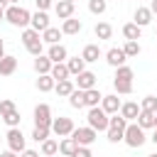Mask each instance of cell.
<instances>
[{"label": "cell", "mask_w": 157, "mask_h": 157, "mask_svg": "<svg viewBox=\"0 0 157 157\" xmlns=\"http://www.w3.org/2000/svg\"><path fill=\"white\" fill-rule=\"evenodd\" d=\"M5 20H7L12 27H22V29H27V27H29V20H32V12L25 10L22 5H10V7L5 10Z\"/></svg>", "instance_id": "obj_1"}, {"label": "cell", "mask_w": 157, "mask_h": 157, "mask_svg": "<svg viewBox=\"0 0 157 157\" xmlns=\"http://www.w3.org/2000/svg\"><path fill=\"white\" fill-rule=\"evenodd\" d=\"M123 142H125L128 147H142V145L147 142V135H145V130H142L137 123H128V128H125V132H123Z\"/></svg>", "instance_id": "obj_2"}, {"label": "cell", "mask_w": 157, "mask_h": 157, "mask_svg": "<svg viewBox=\"0 0 157 157\" xmlns=\"http://www.w3.org/2000/svg\"><path fill=\"white\" fill-rule=\"evenodd\" d=\"M108 118H110V115H105V110H103L101 105H96V108H88V115H86V120H88V128H93L96 132H101V130H108Z\"/></svg>", "instance_id": "obj_3"}, {"label": "cell", "mask_w": 157, "mask_h": 157, "mask_svg": "<svg viewBox=\"0 0 157 157\" xmlns=\"http://www.w3.org/2000/svg\"><path fill=\"white\" fill-rule=\"evenodd\" d=\"M69 137H71L78 147H91V145L96 142L98 132H96L93 128H88V125H86V128H74V132H71Z\"/></svg>", "instance_id": "obj_4"}, {"label": "cell", "mask_w": 157, "mask_h": 157, "mask_svg": "<svg viewBox=\"0 0 157 157\" xmlns=\"http://www.w3.org/2000/svg\"><path fill=\"white\" fill-rule=\"evenodd\" d=\"M74 128H76V125H74V120H71V118L59 115V118H54V120H52V128H49V130H52L56 137H69V135L74 132Z\"/></svg>", "instance_id": "obj_5"}, {"label": "cell", "mask_w": 157, "mask_h": 157, "mask_svg": "<svg viewBox=\"0 0 157 157\" xmlns=\"http://www.w3.org/2000/svg\"><path fill=\"white\" fill-rule=\"evenodd\" d=\"M52 108L47 103L34 105V128H52Z\"/></svg>", "instance_id": "obj_6"}, {"label": "cell", "mask_w": 157, "mask_h": 157, "mask_svg": "<svg viewBox=\"0 0 157 157\" xmlns=\"http://www.w3.org/2000/svg\"><path fill=\"white\" fill-rule=\"evenodd\" d=\"M5 140H7V147H10L15 155H20L22 150H27V147H25V135H22L20 128H10L7 135H5Z\"/></svg>", "instance_id": "obj_7"}, {"label": "cell", "mask_w": 157, "mask_h": 157, "mask_svg": "<svg viewBox=\"0 0 157 157\" xmlns=\"http://www.w3.org/2000/svg\"><path fill=\"white\" fill-rule=\"evenodd\" d=\"M74 86L78 91H88V88H96V74L93 71H81L76 78H74Z\"/></svg>", "instance_id": "obj_8"}, {"label": "cell", "mask_w": 157, "mask_h": 157, "mask_svg": "<svg viewBox=\"0 0 157 157\" xmlns=\"http://www.w3.org/2000/svg\"><path fill=\"white\" fill-rule=\"evenodd\" d=\"M29 27H32L34 32H39V34H42L44 29H49V27H52V22H49V15L37 10V12L32 15V20H29Z\"/></svg>", "instance_id": "obj_9"}, {"label": "cell", "mask_w": 157, "mask_h": 157, "mask_svg": "<svg viewBox=\"0 0 157 157\" xmlns=\"http://www.w3.org/2000/svg\"><path fill=\"white\" fill-rule=\"evenodd\" d=\"M105 61H108L113 69H118V66H123V64L128 61V56H125L123 47H113V49H108V52H105Z\"/></svg>", "instance_id": "obj_10"}, {"label": "cell", "mask_w": 157, "mask_h": 157, "mask_svg": "<svg viewBox=\"0 0 157 157\" xmlns=\"http://www.w3.org/2000/svg\"><path fill=\"white\" fill-rule=\"evenodd\" d=\"M120 98H118V93H110V96H103V101H101V108L105 110V115H115L118 110H120Z\"/></svg>", "instance_id": "obj_11"}, {"label": "cell", "mask_w": 157, "mask_h": 157, "mask_svg": "<svg viewBox=\"0 0 157 157\" xmlns=\"http://www.w3.org/2000/svg\"><path fill=\"white\" fill-rule=\"evenodd\" d=\"M47 56L52 59V64H64V61L69 59V52H66L64 44H52L49 52H47Z\"/></svg>", "instance_id": "obj_12"}, {"label": "cell", "mask_w": 157, "mask_h": 157, "mask_svg": "<svg viewBox=\"0 0 157 157\" xmlns=\"http://www.w3.org/2000/svg\"><path fill=\"white\" fill-rule=\"evenodd\" d=\"M118 115H123V118H125V120L130 123V120H135V118L140 115V105H137L135 101H128V103H123V105H120Z\"/></svg>", "instance_id": "obj_13"}, {"label": "cell", "mask_w": 157, "mask_h": 157, "mask_svg": "<svg viewBox=\"0 0 157 157\" xmlns=\"http://www.w3.org/2000/svg\"><path fill=\"white\" fill-rule=\"evenodd\" d=\"M74 2H66V0H59L56 5H54V12H56V17L59 20H69V17H74Z\"/></svg>", "instance_id": "obj_14"}, {"label": "cell", "mask_w": 157, "mask_h": 157, "mask_svg": "<svg viewBox=\"0 0 157 157\" xmlns=\"http://www.w3.org/2000/svg\"><path fill=\"white\" fill-rule=\"evenodd\" d=\"M81 29H83V22L76 20V17H69V20L61 22V34H78Z\"/></svg>", "instance_id": "obj_15"}, {"label": "cell", "mask_w": 157, "mask_h": 157, "mask_svg": "<svg viewBox=\"0 0 157 157\" xmlns=\"http://www.w3.org/2000/svg\"><path fill=\"white\" fill-rule=\"evenodd\" d=\"M32 66H34V71L42 76V74H49L54 64H52V59H49L47 54H39V56H34V64H32Z\"/></svg>", "instance_id": "obj_16"}, {"label": "cell", "mask_w": 157, "mask_h": 157, "mask_svg": "<svg viewBox=\"0 0 157 157\" xmlns=\"http://www.w3.org/2000/svg\"><path fill=\"white\" fill-rule=\"evenodd\" d=\"M101 101H103V93H101L98 88H88V91H83V105L96 108V105H101Z\"/></svg>", "instance_id": "obj_17"}, {"label": "cell", "mask_w": 157, "mask_h": 157, "mask_svg": "<svg viewBox=\"0 0 157 157\" xmlns=\"http://www.w3.org/2000/svg\"><path fill=\"white\" fill-rule=\"evenodd\" d=\"M15 69H17V59L10 56V54H5V56L0 59V76H12Z\"/></svg>", "instance_id": "obj_18"}, {"label": "cell", "mask_w": 157, "mask_h": 157, "mask_svg": "<svg viewBox=\"0 0 157 157\" xmlns=\"http://www.w3.org/2000/svg\"><path fill=\"white\" fill-rule=\"evenodd\" d=\"M152 17H155V15L150 12V7H137V10H135V25H137L140 29L147 27V25L152 22Z\"/></svg>", "instance_id": "obj_19"}, {"label": "cell", "mask_w": 157, "mask_h": 157, "mask_svg": "<svg viewBox=\"0 0 157 157\" xmlns=\"http://www.w3.org/2000/svg\"><path fill=\"white\" fill-rule=\"evenodd\" d=\"M98 56H101V47H98V44H86V47H83V52H81V59H83L86 64L98 61Z\"/></svg>", "instance_id": "obj_20"}, {"label": "cell", "mask_w": 157, "mask_h": 157, "mask_svg": "<svg viewBox=\"0 0 157 157\" xmlns=\"http://www.w3.org/2000/svg\"><path fill=\"white\" fill-rule=\"evenodd\" d=\"M140 34H142V29H140L135 22L123 25V37H125V42H137V39H140Z\"/></svg>", "instance_id": "obj_21"}, {"label": "cell", "mask_w": 157, "mask_h": 157, "mask_svg": "<svg viewBox=\"0 0 157 157\" xmlns=\"http://www.w3.org/2000/svg\"><path fill=\"white\" fill-rule=\"evenodd\" d=\"M66 64V69H69V74L71 76H78L81 71H86V61L81 59V56H71L69 61H64Z\"/></svg>", "instance_id": "obj_22"}, {"label": "cell", "mask_w": 157, "mask_h": 157, "mask_svg": "<svg viewBox=\"0 0 157 157\" xmlns=\"http://www.w3.org/2000/svg\"><path fill=\"white\" fill-rule=\"evenodd\" d=\"M74 88H76V86H74L71 78H66V81H56V83H54V91H56L61 98H69V96L74 93Z\"/></svg>", "instance_id": "obj_23"}, {"label": "cell", "mask_w": 157, "mask_h": 157, "mask_svg": "<svg viewBox=\"0 0 157 157\" xmlns=\"http://www.w3.org/2000/svg\"><path fill=\"white\" fill-rule=\"evenodd\" d=\"M59 39H61V29H56V27H49V29H44L42 32V42L44 44H59Z\"/></svg>", "instance_id": "obj_24"}, {"label": "cell", "mask_w": 157, "mask_h": 157, "mask_svg": "<svg viewBox=\"0 0 157 157\" xmlns=\"http://www.w3.org/2000/svg\"><path fill=\"white\" fill-rule=\"evenodd\" d=\"M78 150V145L71 140V137H64V140H59V152L64 155V157H74V152Z\"/></svg>", "instance_id": "obj_25"}, {"label": "cell", "mask_w": 157, "mask_h": 157, "mask_svg": "<svg viewBox=\"0 0 157 157\" xmlns=\"http://www.w3.org/2000/svg\"><path fill=\"white\" fill-rule=\"evenodd\" d=\"M49 76H52L54 81H66L71 74H69L66 64H54V66H52V71H49Z\"/></svg>", "instance_id": "obj_26"}, {"label": "cell", "mask_w": 157, "mask_h": 157, "mask_svg": "<svg viewBox=\"0 0 157 157\" xmlns=\"http://www.w3.org/2000/svg\"><path fill=\"white\" fill-rule=\"evenodd\" d=\"M54 78L49 76V74H42L39 78H37V91H42V93H49V91H54Z\"/></svg>", "instance_id": "obj_27"}, {"label": "cell", "mask_w": 157, "mask_h": 157, "mask_svg": "<svg viewBox=\"0 0 157 157\" xmlns=\"http://www.w3.org/2000/svg\"><path fill=\"white\" fill-rule=\"evenodd\" d=\"M39 145H42V157H54V155L59 152V142L52 140V137H47V140L39 142Z\"/></svg>", "instance_id": "obj_28"}, {"label": "cell", "mask_w": 157, "mask_h": 157, "mask_svg": "<svg viewBox=\"0 0 157 157\" xmlns=\"http://www.w3.org/2000/svg\"><path fill=\"white\" fill-rule=\"evenodd\" d=\"M34 42H42V34H39V32H34L32 27L22 29V44H25V47H32Z\"/></svg>", "instance_id": "obj_29"}, {"label": "cell", "mask_w": 157, "mask_h": 157, "mask_svg": "<svg viewBox=\"0 0 157 157\" xmlns=\"http://www.w3.org/2000/svg\"><path fill=\"white\" fill-rule=\"evenodd\" d=\"M0 118H2L5 123H7V128H20V120H22V118H20V110H17V108H12V110L2 113Z\"/></svg>", "instance_id": "obj_30"}, {"label": "cell", "mask_w": 157, "mask_h": 157, "mask_svg": "<svg viewBox=\"0 0 157 157\" xmlns=\"http://www.w3.org/2000/svg\"><path fill=\"white\" fill-rule=\"evenodd\" d=\"M135 120H137V125H140L142 130H147V128H155V113H147V110H140V115H137Z\"/></svg>", "instance_id": "obj_31"}, {"label": "cell", "mask_w": 157, "mask_h": 157, "mask_svg": "<svg viewBox=\"0 0 157 157\" xmlns=\"http://www.w3.org/2000/svg\"><path fill=\"white\" fill-rule=\"evenodd\" d=\"M93 32H96V37H98V39H110V37H113V27H110L108 22H98Z\"/></svg>", "instance_id": "obj_32"}, {"label": "cell", "mask_w": 157, "mask_h": 157, "mask_svg": "<svg viewBox=\"0 0 157 157\" xmlns=\"http://www.w3.org/2000/svg\"><path fill=\"white\" fill-rule=\"evenodd\" d=\"M113 88H115L118 96H128V93H132V81H118V78H113Z\"/></svg>", "instance_id": "obj_33"}, {"label": "cell", "mask_w": 157, "mask_h": 157, "mask_svg": "<svg viewBox=\"0 0 157 157\" xmlns=\"http://www.w3.org/2000/svg\"><path fill=\"white\" fill-rule=\"evenodd\" d=\"M115 78H118V81H132V78H135V71H132L130 66L123 64V66L115 69Z\"/></svg>", "instance_id": "obj_34"}, {"label": "cell", "mask_w": 157, "mask_h": 157, "mask_svg": "<svg viewBox=\"0 0 157 157\" xmlns=\"http://www.w3.org/2000/svg\"><path fill=\"white\" fill-rule=\"evenodd\" d=\"M108 10V2L105 0H88V12L91 15H103Z\"/></svg>", "instance_id": "obj_35"}, {"label": "cell", "mask_w": 157, "mask_h": 157, "mask_svg": "<svg viewBox=\"0 0 157 157\" xmlns=\"http://www.w3.org/2000/svg\"><path fill=\"white\" fill-rule=\"evenodd\" d=\"M140 110L157 113V96H145V98H142V103H140Z\"/></svg>", "instance_id": "obj_36"}, {"label": "cell", "mask_w": 157, "mask_h": 157, "mask_svg": "<svg viewBox=\"0 0 157 157\" xmlns=\"http://www.w3.org/2000/svg\"><path fill=\"white\" fill-rule=\"evenodd\" d=\"M123 52H125V56H128V59H132V56H137V54L142 52V47H140V42H125Z\"/></svg>", "instance_id": "obj_37"}, {"label": "cell", "mask_w": 157, "mask_h": 157, "mask_svg": "<svg viewBox=\"0 0 157 157\" xmlns=\"http://www.w3.org/2000/svg\"><path fill=\"white\" fill-rule=\"evenodd\" d=\"M69 105L71 108H83V91L74 88V93L69 96Z\"/></svg>", "instance_id": "obj_38"}, {"label": "cell", "mask_w": 157, "mask_h": 157, "mask_svg": "<svg viewBox=\"0 0 157 157\" xmlns=\"http://www.w3.org/2000/svg\"><path fill=\"white\" fill-rule=\"evenodd\" d=\"M49 132H52L49 128H34V130H32V140H34V142H44V140L49 137Z\"/></svg>", "instance_id": "obj_39"}, {"label": "cell", "mask_w": 157, "mask_h": 157, "mask_svg": "<svg viewBox=\"0 0 157 157\" xmlns=\"http://www.w3.org/2000/svg\"><path fill=\"white\" fill-rule=\"evenodd\" d=\"M105 132H108V142H113V145L123 142V132H125V130H113V128H108Z\"/></svg>", "instance_id": "obj_40"}, {"label": "cell", "mask_w": 157, "mask_h": 157, "mask_svg": "<svg viewBox=\"0 0 157 157\" xmlns=\"http://www.w3.org/2000/svg\"><path fill=\"white\" fill-rule=\"evenodd\" d=\"M27 52H29L32 56H39V54L44 52V42H34L32 47H27Z\"/></svg>", "instance_id": "obj_41"}, {"label": "cell", "mask_w": 157, "mask_h": 157, "mask_svg": "<svg viewBox=\"0 0 157 157\" xmlns=\"http://www.w3.org/2000/svg\"><path fill=\"white\" fill-rule=\"evenodd\" d=\"M12 108H15V101H10V98H2L0 101V115L7 113V110H12Z\"/></svg>", "instance_id": "obj_42"}, {"label": "cell", "mask_w": 157, "mask_h": 157, "mask_svg": "<svg viewBox=\"0 0 157 157\" xmlns=\"http://www.w3.org/2000/svg\"><path fill=\"white\" fill-rule=\"evenodd\" d=\"M34 5H37L39 12H47V10L52 7V0H34Z\"/></svg>", "instance_id": "obj_43"}, {"label": "cell", "mask_w": 157, "mask_h": 157, "mask_svg": "<svg viewBox=\"0 0 157 157\" xmlns=\"http://www.w3.org/2000/svg\"><path fill=\"white\" fill-rule=\"evenodd\" d=\"M74 157H93V152H91V147H78L74 152Z\"/></svg>", "instance_id": "obj_44"}, {"label": "cell", "mask_w": 157, "mask_h": 157, "mask_svg": "<svg viewBox=\"0 0 157 157\" xmlns=\"http://www.w3.org/2000/svg\"><path fill=\"white\" fill-rule=\"evenodd\" d=\"M20 157H39V152H37V150H22Z\"/></svg>", "instance_id": "obj_45"}, {"label": "cell", "mask_w": 157, "mask_h": 157, "mask_svg": "<svg viewBox=\"0 0 157 157\" xmlns=\"http://www.w3.org/2000/svg\"><path fill=\"white\" fill-rule=\"evenodd\" d=\"M7 7H10V2H7V0H0V12H2V15H5Z\"/></svg>", "instance_id": "obj_46"}, {"label": "cell", "mask_w": 157, "mask_h": 157, "mask_svg": "<svg viewBox=\"0 0 157 157\" xmlns=\"http://www.w3.org/2000/svg\"><path fill=\"white\" fill-rule=\"evenodd\" d=\"M0 157H17L12 150H5V152H0Z\"/></svg>", "instance_id": "obj_47"}, {"label": "cell", "mask_w": 157, "mask_h": 157, "mask_svg": "<svg viewBox=\"0 0 157 157\" xmlns=\"http://www.w3.org/2000/svg\"><path fill=\"white\" fill-rule=\"evenodd\" d=\"M150 12H152V15H157V0H152V2H150Z\"/></svg>", "instance_id": "obj_48"}, {"label": "cell", "mask_w": 157, "mask_h": 157, "mask_svg": "<svg viewBox=\"0 0 157 157\" xmlns=\"http://www.w3.org/2000/svg\"><path fill=\"white\" fill-rule=\"evenodd\" d=\"M2 56H5V42L0 39V59H2Z\"/></svg>", "instance_id": "obj_49"}, {"label": "cell", "mask_w": 157, "mask_h": 157, "mask_svg": "<svg viewBox=\"0 0 157 157\" xmlns=\"http://www.w3.org/2000/svg\"><path fill=\"white\" fill-rule=\"evenodd\" d=\"M150 140H152V142H155V145H157V130H155V132H152V137H150Z\"/></svg>", "instance_id": "obj_50"}, {"label": "cell", "mask_w": 157, "mask_h": 157, "mask_svg": "<svg viewBox=\"0 0 157 157\" xmlns=\"http://www.w3.org/2000/svg\"><path fill=\"white\" fill-rule=\"evenodd\" d=\"M7 2H10V5H17V2H20V0H7Z\"/></svg>", "instance_id": "obj_51"}, {"label": "cell", "mask_w": 157, "mask_h": 157, "mask_svg": "<svg viewBox=\"0 0 157 157\" xmlns=\"http://www.w3.org/2000/svg\"><path fill=\"white\" fill-rule=\"evenodd\" d=\"M155 130H157V113H155Z\"/></svg>", "instance_id": "obj_52"}, {"label": "cell", "mask_w": 157, "mask_h": 157, "mask_svg": "<svg viewBox=\"0 0 157 157\" xmlns=\"http://www.w3.org/2000/svg\"><path fill=\"white\" fill-rule=\"evenodd\" d=\"M2 20H5V15H2V12H0V22H2Z\"/></svg>", "instance_id": "obj_53"}, {"label": "cell", "mask_w": 157, "mask_h": 157, "mask_svg": "<svg viewBox=\"0 0 157 157\" xmlns=\"http://www.w3.org/2000/svg\"><path fill=\"white\" fill-rule=\"evenodd\" d=\"M66 2H74V5H76V0H66Z\"/></svg>", "instance_id": "obj_54"}, {"label": "cell", "mask_w": 157, "mask_h": 157, "mask_svg": "<svg viewBox=\"0 0 157 157\" xmlns=\"http://www.w3.org/2000/svg\"><path fill=\"white\" fill-rule=\"evenodd\" d=\"M147 157H157V152H155V155H147Z\"/></svg>", "instance_id": "obj_55"}, {"label": "cell", "mask_w": 157, "mask_h": 157, "mask_svg": "<svg viewBox=\"0 0 157 157\" xmlns=\"http://www.w3.org/2000/svg\"><path fill=\"white\" fill-rule=\"evenodd\" d=\"M0 142H2V137H0Z\"/></svg>", "instance_id": "obj_56"}]
</instances>
